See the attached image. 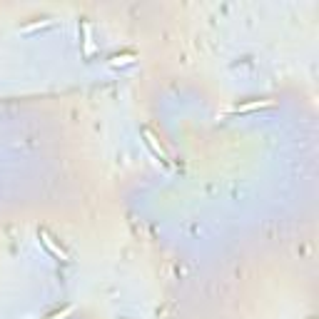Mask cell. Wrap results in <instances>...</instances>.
I'll use <instances>...</instances> for the list:
<instances>
[{
	"label": "cell",
	"instance_id": "cell-1",
	"mask_svg": "<svg viewBox=\"0 0 319 319\" xmlns=\"http://www.w3.org/2000/svg\"><path fill=\"white\" fill-rule=\"evenodd\" d=\"M40 242H43V244H45L48 250H50L52 255H55L58 259H65V262H67V252H65V250H60V247H58L55 242H52V237H50V235L45 232V229H43V232H40Z\"/></svg>",
	"mask_w": 319,
	"mask_h": 319
},
{
	"label": "cell",
	"instance_id": "cell-2",
	"mask_svg": "<svg viewBox=\"0 0 319 319\" xmlns=\"http://www.w3.org/2000/svg\"><path fill=\"white\" fill-rule=\"evenodd\" d=\"M267 105H272L270 100H255V102H244V105H237V108H232V112H250V110H259V108H267Z\"/></svg>",
	"mask_w": 319,
	"mask_h": 319
},
{
	"label": "cell",
	"instance_id": "cell-3",
	"mask_svg": "<svg viewBox=\"0 0 319 319\" xmlns=\"http://www.w3.org/2000/svg\"><path fill=\"white\" fill-rule=\"evenodd\" d=\"M145 137H147V145H150V147L155 150V155H160V157H162L165 162H167V155L162 152V147H160V145L155 143V137H152V132H150V130H145Z\"/></svg>",
	"mask_w": 319,
	"mask_h": 319
}]
</instances>
